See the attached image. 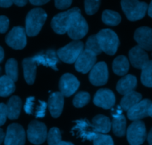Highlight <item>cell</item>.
Instances as JSON below:
<instances>
[{"mask_svg": "<svg viewBox=\"0 0 152 145\" xmlns=\"http://www.w3.org/2000/svg\"><path fill=\"white\" fill-rule=\"evenodd\" d=\"M47 18L46 11L40 8H34L27 14L26 20V32L29 36L39 34Z\"/></svg>", "mask_w": 152, "mask_h": 145, "instance_id": "cell-1", "label": "cell"}, {"mask_svg": "<svg viewBox=\"0 0 152 145\" xmlns=\"http://www.w3.org/2000/svg\"><path fill=\"white\" fill-rule=\"evenodd\" d=\"M93 103L96 106L104 109L112 108L116 103V98L113 92L108 89H101L96 92Z\"/></svg>", "mask_w": 152, "mask_h": 145, "instance_id": "cell-14", "label": "cell"}, {"mask_svg": "<svg viewBox=\"0 0 152 145\" xmlns=\"http://www.w3.org/2000/svg\"><path fill=\"white\" fill-rule=\"evenodd\" d=\"M148 116L151 117L152 118V104L151 105V106L149 107V109H148Z\"/></svg>", "mask_w": 152, "mask_h": 145, "instance_id": "cell-50", "label": "cell"}, {"mask_svg": "<svg viewBox=\"0 0 152 145\" xmlns=\"http://www.w3.org/2000/svg\"><path fill=\"white\" fill-rule=\"evenodd\" d=\"M90 83L94 86H103L108 80L107 66L104 62L96 63L90 71L89 75Z\"/></svg>", "mask_w": 152, "mask_h": 145, "instance_id": "cell-12", "label": "cell"}, {"mask_svg": "<svg viewBox=\"0 0 152 145\" xmlns=\"http://www.w3.org/2000/svg\"><path fill=\"white\" fill-rule=\"evenodd\" d=\"M84 43L81 41L75 40L67 44L57 52L58 58L66 63H75L81 52L84 50Z\"/></svg>", "mask_w": 152, "mask_h": 145, "instance_id": "cell-5", "label": "cell"}, {"mask_svg": "<svg viewBox=\"0 0 152 145\" xmlns=\"http://www.w3.org/2000/svg\"><path fill=\"white\" fill-rule=\"evenodd\" d=\"M90 100V95L87 92H80L75 96L73 99V105L76 108L84 107L89 103Z\"/></svg>", "mask_w": 152, "mask_h": 145, "instance_id": "cell-33", "label": "cell"}, {"mask_svg": "<svg viewBox=\"0 0 152 145\" xmlns=\"http://www.w3.org/2000/svg\"><path fill=\"white\" fill-rule=\"evenodd\" d=\"M7 106L8 118L10 120H16L20 116L22 107V101L18 96H12L8 101Z\"/></svg>", "mask_w": 152, "mask_h": 145, "instance_id": "cell-24", "label": "cell"}, {"mask_svg": "<svg viewBox=\"0 0 152 145\" xmlns=\"http://www.w3.org/2000/svg\"><path fill=\"white\" fill-rule=\"evenodd\" d=\"M113 70L117 75L123 76L127 74L129 70V61L126 57L118 56L113 62Z\"/></svg>", "mask_w": 152, "mask_h": 145, "instance_id": "cell-27", "label": "cell"}, {"mask_svg": "<svg viewBox=\"0 0 152 145\" xmlns=\"http://www.w3.org/2000/svg\"><path fill=\"white\" fill-rule=\"evenodd\" d=\"M5 42L14 49H23L26 45V29L21 26L13 28L5 37Z\"/></svg>", "mask_w": 152, "mask_h": 145, "instance_id": "cell-10", "label": "cell"}, {"mask_svg": "<svg viewBox=\"0 0 152 145\" xmlns=\"http://www.w3.org/2000/svg\"><path fill=\"white\" fill-rule=\"evenodd\" d=\"M147 139L148 143L150 144V145H152V128L151 129L150 132H149L148 135L147 136Z\"/></svg>", "mask_w": 152, "mask_h": 145, "instance_id": "cell-47", "label": "cell"}, {"mask_svg": "<svg viewBox=\"0 0 152 145\" xmlns=\"http://www.w3.org/2000/svg\"><path fill=\"white\" fill-rule=\"evenodd\" d=\"M79 10L78 8H73L55 15L52 19V23H51L54 31L59 34H64L66 33L73 15Z\"/></svg>", "mask_w": 152, "mask_h": 145, "instance_id": "cell-6", "label": "cell"}, {"mask_svg": "<svg viewBox=\"0 0 152 145\" xmlns=\"http://www.w3.org/2000/svg\"><path fill=\"white\" fill-rule=\"evenodd\" d=\"M93 145H114L112 138L108 135L98 133L93 140Z\"/></svg>", "mask_w": 152, "mask_h": 145, "instance_id": "cell-36", "label": "cell"}, {"mask_svg": "<svg viewBox=\"0 0 152 145\" xmlns=\"http://www.w3.org/2000/svg\"><path fill=\"white\" fill-rule=\"evenodd\" d=\"M101 4V0H85L84 1V8L88 15H93L96 14L99 10Z\"/></svg>", "mask_w": 152, "mask_h": 145, "instance_id": "cell-35", "label": "cell"}, {"mask_svg": "<svg viewBox=\"0 0 152 145\" xmlns=\"http://www.w3.org/2000/svg\"><path fill=\"white\" fill-rule=\"evenodd\" d=\"M26 142V132L19 124H11L7 128L5 136V145H24Z\"/></svg>", "mask_w": 152, "mask_h": 145, "instance_id": "cell-9", "label": "cell"}, {"mask_svg": "<svg viewBox=\"0 0 152 145\" xmlns=\"http://www.w3.org/2000/svg\"><path fill=\"white\" fill-rule=\"evenodd\" d=\"M33 59L37 64L50 67L56 71L58 70L57 64L58 63V58L56 52L54 49H49L37 54L34 57H33Z\"/></svg>", "mask_w": 152, "mask_h": 145, "instance_id": "cell-17", "label": "cell"}, {"mask_svg": "<svg viewBox=\"0 0 152 145\" xmlns=\"http://www.w3.org/2000/svg\"><path fill=\"white\" fill-rule=\"evenodd\" d=\"M24 77L28 84H33L36 77L37 63L34 60L33 58H28L23 61Z\"/></svg>", "mask_w": 152, "mask_h": 145, "instance_id": "cell-23", "label": "cell"}, {"mask_svg": "<svg viewBox=\"0 0 152 145\" xmlns=\"http://www.w3.org/2000/svg\"><path fill=\"white\" fill-rule=\"evenodd\" d=\"M102 21L104 24L110 26H116L120 23L121 16L119 13L110 10H105L102 14Z\"/></svg>", "mask_w": 152, "mask_h": 145, "instance_id": "cell-29", "label": "cell"}, {"mask_svg": "<svg viewBox=\"0 0 152 145\" xmlns=\"http://www.w3.org/2000/svg\"><path fill=\"white\" fill-rule=\"evenodd\" d=\"M50 0H29V2L34 5H42L49 2Z\"/></svg>", "mask_w": 152, "mask_h": 145, "instance_id": "cell-43", "label": "cell"}, {"mask_svg": "<svg viewBox=\"0 0 152 145\" xmlns=\"http://www.w3.org/2000/svg\"><path fill=\"white\" fill-rule=\"evenodd\" d=\"M148 14L149 17L152 18V0L151 2L150 5L148 7Z\"/></svg>", "mask_w": 152, "mask_h": 145, "instance_id": "cell-48", "label": "cell"}, {"mask_svg": "<svg viewBox=\"0 0 152 145\" xmlns=\"http://www.w3.org/2000/svg\"><path fill=\"white\" fill-rule=\"evenodd\" d=\"M88 30V24L84 17L81 14V11L79 10L73 15L67 34L72 39L78 40L86 36Z\"/></svg>", "mask_w": 152, "mask_h": 145, "instance_id": "cell-4", "label": "cell"}, {"mask_svg": "<svg viewBox=\"0 0 152 145\" xmlns=\"http://www.w3.org/2000/svg\"><path fill=\"white\" fill-rule=\"evenodd\" d=\"M13 3L19 7H23L27 4L28 0H12Z\"/></svg>", "mask_w": 152, "mask_h": 145, "instance_id": "cell-44", "label": "cell"}, {"mask_svg": "<svg viewBox=\"0 0 152 145\" xmlns=\"http://www.w3.org/2000/svg\"><path fill=\"white\" fill-rule=\"evenodd\" d=\"M141 81L144 86L152 88V60H149L142 68Z\"/></svg>", "mask_w": 152, "mask_h": 145, "instance_id": "cell-30", "label": "cell"}, {"mask_svg": "<svg viewBox=\"0 0 152 145\" xmlns=\"http://www.w3.org/2000/svg\"><path fill=\"white\" fill-rule=\"evenodd\" d=\"M84 49L93 53L96 56L102 54V50L100 47V45H99L96 35H92L87 39Z\"/></svg>", "mask_w": 152, "mask_h": 145, "instance_id": "cell-32", "label": "cell"}, {"mask_svg": "<svg viewBox=\"0 0 152 145\" xmlns=\"http://www.w3.org/2000/svg\"><path fill=\"white\" fill-rule=\"evenodd\" d=\"M61 141V131L57 127L50 129L47 134V142L49 145H59Z\"/></svg>", "mask_w": 152, "mask_h": 145, "instance_id": "cell-34", "label": "cell"}, {"mask_svg": "<svg viewBox=\"0 0 152 145\" xmlns=\"http://www.w3.org/2000/svg\"><path fill=\"white\" fill-rule=\"evenodd\" d=\"M8 112H7V106L5 103H0V127L5 124L6 122Z\"/></svg>", "mask_w": 152, "mask_h": 145, "instance_id": "cell-39", "label": "cell"}, {"mask_svg": "<svg viewBox=\"0 0 152 145\" xmlns=\"http://www.w3.org/2000/svg\"><path fill=\"white\" fill-rule=\"evenodd\" d=\"M9 27V20L5 16H0V33L4 34Z\"/></svg>", "mask_w": 152, "mask_h": 145, "instance_id": "cell-41", "label": "cell"}, {"mask_svg": "<svg viewBox=\"0 0 152 145\" xmlns=\"http://www.w3.org/2000/svg\"><path fill=\"white\" fill-rule=\"evenodd\" d=\"M152 101L149 99L140 101L128 111V117L131 121H140L148 116V109Z\"/></svg>", "mask_w": 152, "mask_h": 145, "instance_id": "cell-16", "label": "cell"}, {"mask_svg": "<svg viewBox=\"0 0 152 145\" xmlns=\"http://www.w3.org/2000/svg\"><path fill=\"white\" fill-rule=\"evenodd\" d=\"M75 125L72 130V132L84 141H93L99 133L93 124H90L87 120H78L75 121Z\"/></svg>", "mask_w": 152, "mask_h": 145, "instance_id": "cell-11", "label": "cell"}, {"mask_svg": "<svg viewBox=\"0 0 152 145\" xmlns=\"http://www.w3.org/2000/svg\"><path fill=\"white\" fill-rule=\"evenodd\" d=\"M5 72L6 75L11 80L14 82L17 81L18 79V64L15 59L11 58L8 60L5 64Z\"/></svg>", "mask_w": 152, "mask_h": 145, "instance_id": "cell-31", "label": "cell"}, {"mask_svg": "<svg viewBox=\"0 0 152 145\" xmlns=\"http://www.w3.org/2000/svg\"><path fill=\"white\" fill-rule=\"evenodd\" d=\"M5 133H4L3 130L0 128V145H1V144H2V142L4 141V140H5Z\"/></svg>", "mask_w": 152, "mask_h": 145, "instance_id": "cell-45", "label": "cell"}, {"mask_svg": "<svg viewBox=\"0 0 152 145\" xmlns=\"http://www.w3.org/2000/svg\"><path fill=\"white\" fill-rule=\"evenodd\" d=\"M1 73H2V68L0 66V74H1Z\"/></svg>", "mask_w": 152, "mask_h": 145, "instance_id": "cell-51", "label": "cell"}, {"mask_svg": "<svg viewBox=\"0 0 152 145\" xmlns=\"http://www.w3.org/2000/svg\"><path fill=\"white\" fill-rule=\"evenodd\" d=\"M72 0H55V5L58 9L65 10L69 8Z\"/></svg>", "mask_w": 152, "mask_h": 145, "instance_id": "cell-40", "label": "cell"}, {"mask_svg": "<svg viewBox=\"0 0 152 145\" xmlns=\"http://www.w3.org/2000/svg\"><path fill=\"white\" fill-rule=\"evenodd\" d=\"M61 92H54L50 95L48 101V107L53 118H58L61 115L64 108V98Z\"/></svg>", "mask_w": 152, "mask_h": 145, "instance_id": "cell-20", "label": "cell"}, {"mask_svg": "<svg viewBox=\"0 0 152 145\" xmlns=\"http://www.w3.org/2000/svg\"><path fill=\"white\" fill-rule=\"evenodd\" d=\"M137 77L131 74L124 76L118 81L116 85V89L121 95H126L128 92H132L137 87Z\"/></svg>", "mask_w": 152, "mask_h": 145, "instance_id": "cell-22", "label": "cell"}, {"mask_svg": "<svg viewBox=\"0 0 152 145\" xmlns=\"http://www.w3.org/2000/svg\"><path fill=\"white\" fill-rule=\"evenodd\" d=\"M34 101L35 98L34 97H29L28 98L27 100H26V103H25L24 106V109L25 112L27 114L29 115H31L34 113Z\"/></svg>", "mask_w": 152, "mask_h": 145, "instance_id": "cell-37", "label": "cell"}, {"mask_svg": "<svg viewBox=\"0 0 152 145\" xmlns=\"http://www.w3.org/2000/svg\"><path fill=\"white\" fill-rule=\"evenodd\" d=\"M129 59L131 65L138 69H142L149 61L148 54L139 45L134 46L130 50Z\"/></svg>", "mask_w": 152, "mask_h": 145, "instance_id": "cell-19", "label": "cell"}, {"mask_svg": "<svg viewBox=\"0 0 152 145\" xmlns=\"http://www.w3.org/2000/svg\"><path fill=\"white\" fill-rule=\"evenodd\" d=\"M96 56L84 49L75 63V68L79 72L86 74L91 71L96 63Z\"/></svg>", "mask_w": 152, "mask_h": 145, "instance_id": "cell-15", "label": "cell"}, {"mask_svg": "<svg viewBox=\"0 0 152 145\" xmlns=\"http://www.w3.org/2000/svg\"><path fill=\"white\" fill-rule=\"evenodd\" d=\"M102 52L108 55H114L117 52L119 45V39L113 31L110 29H102L96 34Z\"/></svg>", "mask_w": 152, "mask_h": 145, "instance_id": "cell-2", "label": "cell"}, {"mask_svg": "<svg viewBox=\"0 0 152 145\" xmlns=\"http://www.w3.org/2000/svg\"><path fill=\"white\" fill-rule=\"evenodd\" d=\"M16 86L14 81L7 75L0 77V97H8L14 93Z\"/></svg>", "mask_w": 152, "mask_h": 145, "instance_id": "cell-28", "label": "cell"}, {"mask_svg": "<svg viewBox=\"0 0 152 145\" xmlns=\"http://www.w3.org/2000/svg\"><path fill=\"white\" fill-rule=\"evenodd\" d=\"M122 110L117 108L113 113V132L118 137L124 136L126 133V119L122 115Z\"/></svg>", "mask_w": 152, "mask_h": 145, "instance_id": "cell-21", "label": "cell"}, {"mask_svg": "<svg viewBox=\"0 0 152 145\" xmlns=\"http://www.w3.org/2000/svg\"><path fill=\"white\" fill-rule=\"evenodd\" d=\"M93 125L99 133L106 134L111 130L112 124L108 117L103 115H98L93 119Z\"/></svg>", "mask_w": 152, "mask_h": 145, "instance_id": "cell-25", "label": "cell"}, {"mask_svg": "<svg viewBox=\"0 0 152 145\" xmlns=\"http://www.w3.org/2000/svg\"><path fill=\"white\" fill-rule=\"evenodd\" d=\"M134 39L142 49L152 50V29L151 28L143 26L137 28L134 33Z\"/></svg>", "mask_w": 152, "mask_h": 145, "instance_id": "cell-18", "label": "cell"}, {"mask_svg": "<svg viewBox=\"0 0 152 145\" xmlns=\"http://www.w3.org/2000/svg\"><path fill=\"white\" fill-rule=\"evenodd\" d=\"M12 4V0H0V7L2 8H9Z\"/></svg>", "mask_w": 152, "mask_h": 145, "instance_id": "cell-42", "label": "cell"}, {"mask_svg": "<svg viewBox=\"0 0 152 145\" xmlns=\"http://www.w3.org/2000/svg\"><path fill=\"white\" fill-rule=\"evenodd\" d=\"M4 57H5V52H4L2 47L0 46V63L2 62V60L4 59Z\"/></svg>", "mask_w": 152, "mask_h": 145, "instance_id": "cell-46", "label": "cell"}, {"mask_svg": "<svg viewBox=\"0 0 152 145\" xmlns=\"http://www.w3.org/2000/svg\"><path fill=\"white\" fill-rule=\"evenodd\" d=\"M59 145H74L71 142H67V141H61L59 144Z\"/></svg>", "mask_w": 152, "mask_h": 145, "instance_id": "cell-49", "label": "cell"}, {"mask_svg": "<svg viewBox=\"0 0 152 145\" xmlns=\"http://www.w3.org/2000/svg\"><path fill=\"white\" fill-rule=\"evenodd\" d=\"M147 138L146 127L142 121H135L127 130V138L131 145H141Z\"/></svg>", "mask_w": 152, "mask_h": 145, "instance_id": "cell-7", "label": "cell"}, {"mask_svg": "<svg viewBox=\"0 0 152 145\" xmlns=\"http://www.w3.org/2000/svg\"><path fill=\"white\" fill-rule=\"evenodd\" d=\"M46 107H47V103L43 101H40L39 105L37 107L36 111H35L36 118H43L46 115Z\"/></svg>", "mask_w": 152, "mask_h": 145, "instance_id": "cell-38", "label": "cell"}, {"mask_svg": "<svg viewBox=\"0 0 152 145\" xmlns=\"http://www.w3.org/2000/svg\"><path fill=\"white\" fill-rule=\"evenodd\" d=\"M142 100V95L139 92L132 91L124 95L120 102V106L123 110L128 112L131 107Z\"/></svg>", "mask_w": 152, "mask_h": 145, "instance_id": "cell-26", "label": "cell"}, {"mask_svg": "<svg viewBox=\"0 0 152 145\" xmlns=\"http://www.w3.org/2000/svg\"><path fill=\"white\" fill-rule=\"evenodd\" d=\"M80 86V82L73 74L66 73L63 74L60 79L59 88L61 93L65 97H69L72 95L78 90Z\"/></svg>", "mask_w": 152, "mask_h": 145, "instance_id": "cell-13", "label": "cell"}, {"mask_svg": "<svg viewBox=\"0 0 152 145\" xmlns=\"http://www.w3.org/2000/svg\"><path fill=\"white\" fill-rule=\"evenodd\" d=\"M28 141L34 144H43L47 138V128L43 123L34 120L29 124L27 130Z\"/></svg>", "mask_w": 152, "mask_h": 145, "instance_id": "cell-8", "label": "cell"}, {"mask_svg": "<svg viewBox=\"0 0 152 145\" xmlns=\"http://www.w3.org/2000/svg\"><path fill=\"white\" fill-rule=\"evenodd\" d=\"M121 6L130 21H137L142 19L148 7L146 2H140L139 0H122Z\"/></svg>", "mask_w": 152, "mask_h": 145, "instance_id": "cell-3", "label": "cell"}]
</instances>
